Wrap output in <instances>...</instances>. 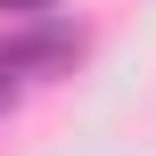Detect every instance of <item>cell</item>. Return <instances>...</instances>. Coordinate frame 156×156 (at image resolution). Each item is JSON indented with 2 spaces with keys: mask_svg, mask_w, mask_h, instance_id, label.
I'll return each mask as SVG.
<instances>
[{
  "mask_svg": "<svg viewBox=\"0 0 156 156\" xmlns=\"http://www.w3.org/2000/svg\"><path fill=\"white\" fill-rule=\"evenodd\" d=\"M41 16H66V0H0V25H41Z\"/></svg>",
  "mask_w": 156,
  "mask_h": 156,
  "instance_id": "7a4b0ae2",
  "label": "cell"
},
{
  "mask_svg": "<svg viewBox=\"0 0 156 156\" xmlns=\"http://www.w3.org/2000/svg\"><path fill=\"white\" fill-rule=\"evenodd\" d=\"M8 107H16V82H8V74H0V115H8Z\"/></svg>",
  "mask_w": 156,
  "mask_h": 156,
  "instance_id": "3957f363",
  "label": "cell"
},
{
  "mask_svg": "<svg viewBox=\"0 0 156 156\" xmlns=\"http://www.w3.org/2000/svg\"><path fill=\"white\" fill-rule=\"evenodd\" d=\"M82 58V25L74 16H41V25H0V74L8 82H49Z\"/></svg>",
  "mask_w": 156,
  "mask_h": 156,
  "instance_id": "6da1fadb",
  "label": "cell"
}]
</instances>
